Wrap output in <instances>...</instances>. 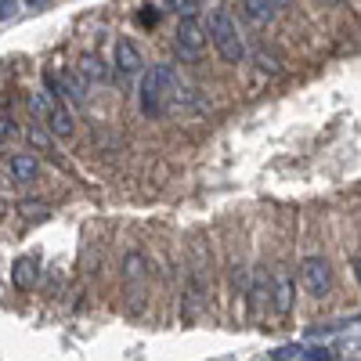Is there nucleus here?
Returning <instances> with one entry per match:
<instances>
[{"label":"nucleus","mask_w":361,"mask_h":361,"mask_svg":"<svg viewBox=\"0 0 361 361\" xmlns=\"http://www.w3.org/2000/svg\"><path fill=\"white\" fill-rule=\"evenodd\" d=\"M177 83H180V80H177V69L166 66V62H159V66H152V69H145L141 80H137V109H141V116H145V119L166 116L170 94H173Z\"/></svg>","instance_id":"f257e3e1"},{"label":"nucleus","mask_w":361,"mask_h":361,"mask_svg":"<svg viewBox=\"0 0 361 361\" xmlns=\"http://www.w3.org/2000/svg\"><path fill=\"white\" fill-rule=\"evenodd\" d=\"M206 40L217 47V54L224 58L228 66H243L250 58V47H246V37L243 29H238V22L231 18L228 8H214L206 18Z\"/></svg>","instance_id":"f03ea898"},{"label":"nucleus","mask_w":361,"mask_h":361,"mask_svg":"<svg viewBox=\"0 0 361 361\" xmlns=\"http://www.w3.org/2000/svg\"><path fill=\"white\" fill-rule=\"evenodd\" d=\"M29 109H33V116L44 119V127H47L54 137L69 141V137L76 134V116H73V105H69V102H62V98H47L44 90H40V94L29 98Z\"/></svg>","instance_id":"7ed1b4c3"},{"label":"nucleus","mask_w":361,"mask_h":361,"mask_svg":"<svg viewBox=\"0 0 361 361\" xmlns=\"http://www.w3.org/2000/svg\"><path fill=\"white\" fill-rule=\"evenodd\" d=\"M173 51L180 54V62H199L206 51V25H199L195 18H180L173 33Z\"/></svg>","instance_id":"20e7f679"},{"label":"nucleus","mask_w":361,"mask_h":361,"mask_svg":"<svg viewBox=\"0 0 361 361\" xmlns=\"http://www.w3.org/2000/svg\"><path fill=\"white\" fill-rule=\"evenodd\" d=\"M300 286L311 296H325L329 286H333V267H329V260L325 257H304L300 260Z\"/></svg>","instance_id":"39448f33"},{"label":"nucleus","mask_w":361,"mask_h":361,"mask_svg":"<svg viewBox=\"0 0 361 361\" xmlns=\"http://www.w3.org/2000/svg\"><path fill=\"white\" fill-rule=\"evenodd\" d=\"M141 66H145V62H141L137 44L127 40V37L116 40V51H112V69H116V76L123 80V83H127V80H141V73H145Z\"/></svg>","instance_id":"423d86ee"},{"label":"nucleus","mask_w":361,"mask_h":361,"mask_svg":"<svg viewBox=\"0 0 361 361\" xmlns=\"http://www.w3.org/2000/svg\"><path fill=\"white\" fill-rule=\"evenodd\" d=\"M293 300H296L293 279L286 275V271H275V275H271V311H275L279 318H286L293 311Z\"/></svg>","instance_id":"0eeeda50"},{"label":"nucleus","mask_w":361,"mask_h":361,"mask_svg":"<svg viewBox=\"0 0 361 361\" xmlns=\"http://www.w3.org/2000/svg\"><path fill=\"white\" fill-rule=\"evenodd\" d=\"M145 279H148V260H145V253H127L123 257V286H127V293H130V300H137L141 296V289H145Z\"/></svg>","instance_id":"6e6552de"},{"label":"nucleus","mask_w":361,"mask_h":361,"mask_svg":"<svg viewBox=\"0 0 361 361\" xmlns=\"http://www.w3.org/2000/svg\"><path fill=\"white\" fill-rule=\"evenodd\" d=\"M8 170H11V177L18 180V185H33V180L40 177V159L29 156V152H15L8 159Z\"/></svg>","instance_id":"1a4fd4ad"},{"label":"nucleus","mask_w":361,"mask_h":361,"mask_svg":"<svg viewBox=\"0 0 361 361\" xmlns=\"http://www.w3.org/2000/svg\"><path fill=\"white\" fill-rule=\"evenodd\" d=\"M11 282L18 286V289H37V282H40V264L33 260V257H18L15 260V267H11Z\"/></svg>","instance_id":"9d476101"},{"label":"nucleus","mask_w":361,"mask_h":361,"mask_svg":"<svg viewBox=\"0 0 361 361\" xmlns=\"http://www.w3.org/2000/svg\"><path fill=\"white\" fill-rule=\"evenodd\" d=\"M76 76L87 83V87H94V83H105L109 80V69L98 54H83L80 58V66H76Z\"/></svg>","instance_id":"9b49d317"},{"label":"nucleus","mask_w":361,"mask_h":361,"mask_svg":"<svg viewBox=\"0 0 361 361\" xmlns=\"http://www.w3.org/2000/svg\"><path fill=\"white\" fill-rule=\"evenodd\" d=\"M62 90H66V102H69L73 109H80V105L87 102V94H83L87 83H83L76 73H62Z\"/></svg>","instance_id":"f8f14e48"},{"label":"nucleus","mask_w":361,"mask_h":361,"mask_svg":"<svg viewBox=\"0 0 361 361\" xmlns=\"http://www.w3.org/2000/svg\"><path fill=\"white\" fill-rule=\"evenodd\" d=\"M250 296H253V318H260V314H264V307H271V279H267V275H260V279L253 282Z\"/></svg>","instance_id":"ddd939ff"},{"label":"nucleus","mask_w":361,"mask_h":361,"mask_svg":"<svg viewBox=\"0 0 361 361\" xmlns=\"http://www.w3.org/2000/svg\"><path fill=\"white\" fill-rule=\"evenodd\" d=\"M243 4H246V15L253 22H271V18L279 15V8L271 4V0H243Z\"/></svg>","instance_id":"4468645a"},{"label":"nucleus","mask_w":361,"mask_h":361,"mask_svg":"<svg viewBox=\"0 0 361 361\" xmlns=\"http://www.w3.org/2000/svg\"><path fill=\"white\" fill-rule=\"evenodd\" d=\"M253 58H257V69L260 73H267V76H279L282 73V58L275 51H257Z\"/></svg>","instance_id":"2eb2a0df"},{"label":"nucleus","mask_w":361,"mask_h":361,"mask_svg":"<svg viewBox=\"0 0 361 361\" xmlns=\"http://www.w3.org/2000/svg\"><path fill=\"white\" fill-rule=\"evenodd\" d=\"M15 134V119L11 116H0V137H11Z\"/></svg>","instance_id":"dca6fc26"},{"label":"nucleus","mask_w":361,"mask_h":361,"mask_svg":"<svg viewBox=\"0 0 361 361\" xmlns=\"http://www.w3.org/2000/svg\"><path fill=\"white\" fill-rule=\"evenodd\" d=\"M350 271H354V282H357V286H361V253H357V257H354V264H350Z\"/></svg>","instance_id":"f3484780"},{"label":"nucleus","mask_w":361,"mask_h":361,"mask_svg":"<svg viewBox=\"0 0 361 361\" xmlns=\"http://www.w3.org/2000/svg\"><path fill=\"white\" fill-rule=\"evenodd\" d=\"M322 4H329V8H336V4H343V0H322Z\"/></svg>","instance_id":"a211bd4d"},{"label":"nucleus","mask_w":361,"mask_h":361,"mask_svg":"<svg viewBox=\"0 0 361 361\" xmlns=\"http://www.w3.org/2000/svg\"><path fill=\"white\" fill-rule=\"evenodd\" d=\"M25 4H44V0H25Z\"/></svg>","instance_id":"6ab92c4d"}]
</instances>
